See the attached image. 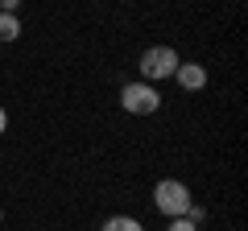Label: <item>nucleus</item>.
Listing matches in <instances>:
<instances>
[{"label": "nucleus", "instance_id": "obj_7", "mask_svg": "<svg viewBox=\"0 0 248 231\" xmlns=\"http://www.w3.org/2000/svg\"><path fill=\"white\" fill-rule=\"evenodd\" d=\"M166 231H199V223L182 215V219H170V227H166Z\"/></svg>", "mask_w": 248, "mask_h": 231}, {"label": "nucleus", "instance_id": "obj_8", "mask_svg": "<svg viewBox=\"0 0 248 231\" xmlns=\"http://www.w3.org/2000/svg\"><path fill=\"white\" fill-rule=\"evenodd\" d=\"M17 4L21 0H0V13H17Z\"/></svg>", "mask_w": 248, "mask_h": 231}, {"label": "nucleus", "instance_id": "obj_5", "mask_svg": "<svg viewBox=\"0 0 248 231\" xmlns=\"http://www.w3.org/2000/svg\"><path fill=\"white\" fill-rule=\"evenodd\" d=\"M99 231H145V227H141V219H133V215H112V219H104Z\"/></svg>", "mask_w": 248, "mask_h": 231}, {"label": "nucleus", "instance_id": "obj_9", "mask_svg": "<svg viewBox=\"0 0 248 231\" xmlns=\"http://www.w3.org/2000/svg\"><path fill=\"white\" fill-rule=\"evenodd\" d=\"M4 128H9V112L0 107V136H4Z\"/></svg>", "mask_w": 248, "mask_h": 231}, {"label": "nucleus", "instance_id": "obj_10", "mask_svg": "<svg viewBox=\"0 0 248 231\" xmlns=\"http://www.w3.org/2000/svg\"><path fill=\"white\" fill-rule=\"evenodd\" d=\"M0 223H4V206H0Z\"/></svg>", "mask_w": 248, "mask_h": 231}, {"label": "nucleus", "instance_id": "obj_3", "mask_svg": "<svg viewBox=\"0 0 248 231\" xmlns=\"http://www.w3.org/2000/svg\"><path fill=\"white\" fill-rule=\"evenodd\" d=\"M120 107L128 116H153L161 107V91L153 83H124L120 91Z\"/></svg>", "mask_w": 248, "mask_h": 231}, {"label": "nucleus", "instance_id": "obj_6", "mask_svg": "<svg viewBox=\"0 0 248 231\" xmlns=\"http://www.w3.org/2000/svg\"><path fill=\"white\" fill-rule=\"evenodd\" d=\"M17 37H21L17 13H0V42H17Z\"/></svg>", "mask_w": 248, "mask_h": 231}, {"label": "nucleus", "instance_id": "obj_1", "mask_svg": "<svg viewBox=\"0 0 248 231\" xmlns=\"http://www.w3.org/2000/svg\"><path fill=\"white\" fill-rule=\"evenodd\" d=\"M178 50L174 45H149V50L141 54V62H137V71H141V83H153L157 87L161 79H174V71H178Z\"/></svg>", "mask_w": 248, "mask_h": 231}, {"label": "nucleus", "instance_id": "obj_4", "mask_svg": "<svg viewBox=\"0 0 248 231\" xmlns=\"http://www.w3.org/2000/svg\"><path fill=\"white\" fill-rule=\"evenodd\" d=\"M174 79H178V87H182V91H203V87H207V66H199V62H178Z\"/></svg>", "mask_w": 248, "mask_h": 231}, {"label": "nucleus", "instance_id": "obj_2", "mask_svg": "<svg viewBox=\"0 0 248 231\" xmlns=\"http://www.w3.org/2000/svg\"><path fill=\"white\" fill-rule=\"evenodd\" d=\"M153 206H157L161 215H170V219H182L190 206H195V198H190V186L178 178H161L157 186H153Z\"/></svg>", "mask_w": 248, "mask_h": 231}]
</instances>
